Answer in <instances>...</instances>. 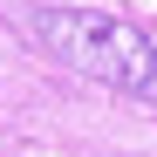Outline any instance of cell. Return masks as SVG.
<instances>
[{"label":"cell","mask_w":157,"mask_h":157,"mask_svg":"<svg viewBox=\"0 0 157 157\" xmlns=\"http://www.w3.org/2000/svg\"><path fill=\"white\" fill-rule=\"evenodd\" d=\"M28 28H34V41L62 68L89 75V82H102V89H123V96L157 102V48L130 28V21L96 14V7H41Z\"/></svg>","instance_id":"1"}]
</instances>
